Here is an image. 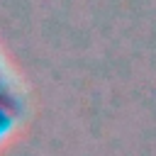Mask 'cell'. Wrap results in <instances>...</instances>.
Returning a JSON list of instances; mask_svg holds the SVG:
<instances>
[{"instance_id": "cell-2", "label": "cell", "mask_w": 156, "mask_h": 156, "mask_svg": "<svg viewBox=\"0 0 156 156\" xmlns=\"http://www.w3.org/2000/svg\"><path fill=\"white\" fill-rule=\"evenodd\" d=\"M10 124H12V115H10L7 110H2V107H0V136L10 129Z\"/></svg>"}, {"instance_id": "cell-1", "label": "cell", "mask_w": 156, "mask_h": 156, "mask_svg": "<svg viewBox=\"0 0 156 156\" xmlns=\"http://www.w3.org/2000/svg\"><path fill=\"white\" fill-rule=\"evenodd\" d=\"M0 107H2V110H7L10 115H15V112L20 110L17 90H15L12 80H10V76L2 71V66H0Z\"/></svg>"}]
</instances>
